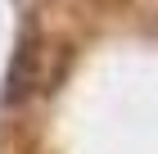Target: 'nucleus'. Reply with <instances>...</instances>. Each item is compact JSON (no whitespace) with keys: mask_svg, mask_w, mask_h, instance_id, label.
Returning a JSON list of instances; mask_svg holds the SVG:
<instances>
[{"mask_svg":"<svg viewBox=\"0 0 158 154\" xmlns=\"http://www.w3.org/2000/svg\"><path fill=\"white\" fill-rule=\"evenodd\" d=\"M36 86H41V41H36V32H27L23 41H18V50H14V59H9V77H5V104L27 100Z\"/></svg>","mask_w":158,"mask_h":154,"instance_id":"nucleus-1","label":"nucleus"}]
</instances>
